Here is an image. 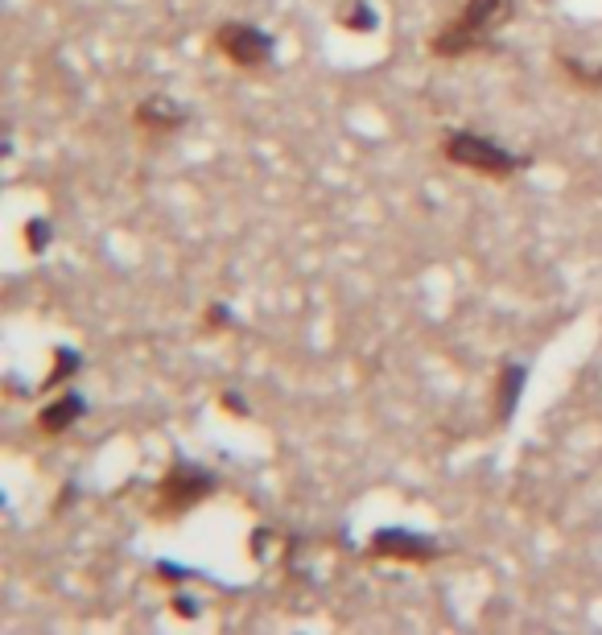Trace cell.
<instances>
[{"mask_svg":"<svg viewBox=\"0 0 602 635\" xmlns=\"http://www.w3.org/2000/svg\"><path fill=\"white\" fill-rule=\"evenodd\" d=\"M512 0H466L462 13L454 21H446L438 33L429 38V54L433 58H466L479 46H487L491 29H499L508 21Z\"/></svg>","mask_w":602,"mask_h":635,"instance_id":"obj_2","label":"cell"},{"mask_svg":"<svg viewBox=\"0 0 602 635\" xmlns=\"http://www.w3.org/2000/svg\"><path fill=\"white\" fill-rule=\"evenodd\" d=\"M219 491V475L203 462H186L178 458L170 471L157 479V495H153V516L157 520H178L186 512H194L198 504H207V499Z\"/></svg>","mask_w":602,"mask_h":635,"instance_id":"obj_3","label":"cell"},{"mask_svg":"<svg viewBox=\"0 0 602 635\" xmlns=\"http://www.w3.org/2000/svg\"><path fill=\"white\" fill-rule=\"evenodd\" d=\"M174 615H182V619H198L194 598H186V594H174Z\"/></svg>","mask_w":602,"mask_h":635,"instance_id":"obj_15","label":"cell"},{"mask_svg":"<svg viewBox=\"0 0 602 635\" xmlns=\"http://www.w3.org/2000/svg\"><path fill=\"white\" fill-rule=\"evenodd\" d=\"M524 388H528V363L508 359V363L495 372V421H499V425H512Z\"/></svg>","mask_w":602,"mask_h":635,"instance_id":"obj_7","label":"cell"},{"mask_svg":"<svg viewBox=\"0 0 602 635\" xmlns=\"http://www.w3.org/2000/svg\"><path fill=\"white\" fill-rule=\"evenodd\" d=\"M367 553L380 561H405V565H429L438 561L446 549L429 537V532L417 528H376L372 541H367Z\"/></svg>","mask_w":602,"mask_h":635,"instance_id":"obj_5","label":"cell"},{"mask_svg":"<svg viewBox=\"0 0 602 635\" xmlns=\"http://www.w3.org/2000/svg\"><path fill=\"white\" fill-rule=\"evenodd\" d=\"M207 322H211V326H231V318H227L223 302H211V310H207Z\"/></svg>","mask_w":602,"mask_h":635,"instance_id":"obj_16","label":"cell"},{"mask_svg":"<svg viewBox=\"0 0 602 635\" xmlns=\"http://www.w3.org/2000/svg\"><path fill=\"white\" fill-rule=\"evenodd\" d=\"M219 409H223V413H231V417H252L248 400H244L240 392H223V396H219Z\"/></svg>","mask_w":602,"mask_h":635,"instance_id":"obj_13","label":"cell"},{"mask_svg":"<svg viewBox=\"0 0 602 635\" xmlns=\"http://www.w3.org/2000/svg\"><path fill=\"white\" fill-rule=\"evenodd\" d=\"M132 124H137L145 137H174V132H182L190 124V112L182 104H174L170 95H149L137 104V112H132Z\"/></svg>","mask_w":602,"mask_h":635,"instance_id":"obj_6","label":"cell"},{"mask_svg":"<svg viewBox=\"0 0 602 635\" xmlns=\"http://www.w3.org/2000/svg\"><path fill=\"white\" fill-rule=\"evenodd\" d=\"M442 157L450 165H458V170H471V174L491 178V182H508L532 165V153H512L508 145H499L495 137L475 132V128L442 132Z\"/></svg>","mask_w":602,"mask_h":635,"instance_id":"obj_1","label":"cell"},{"mask_svg":"<svg viewBox=\"0 0 602 635\" xmlns=\"http://www.w3.org/2000/svg\"><path fill=\"white\" fill-rule=\"evenodd\" d=\"M83 417H87V396H79V392H62V396L50 400V405L38 409V429L46 433V438H62V433H66V429H75Z\"/></svg>","mask_w":602,"mask_h":635,"instance_id":"obj_8","label":"cell"},{"mask_svg":"<svg viewBox=\"0 0 602 635\" xmlns=\"http://www.w3.org/2000/svg\"><path fill=\"white\" fill-rule=\"evenodd\" d=\"M50 240H54V223H50V219H29V223H25V248H29L33 256H42V252L50 248Z\"/></svg>","mask_w":602,"mask_h":635,"instance_id":"obj_12","label":"cell"},{"mask_svg":"<svg viewBox=\"0 0 602 635\" xmlns=\"http://www.w3.org/2000/svg\"><path fill=\"white\" fill-rule=\"evenodd\" d=\"M157 578H161V582H182V578H190V574L182 570V565H174V561H161V565H157Z\"/></svg>","mask_w":602,"mask_h":635,"instance_id":"obj_14","label":"cell"},{"mask_svg":"<svg viewBox=\"0 0 602 635\" xmlns=\"http://www.w3.org/2000/svg\"><path fill=\"white\" fill-rule=\"evenodd\" d=\"M339 25L351 29V33H376L380 17H376V9L367 5V0H351V5L339 13Z\"/></svg>","mask_w":602,"mask_h":635,"instance_id":"obj_10","label":"cell"},{"mask_svg":"<svg viewBox=\"0 0 602 635\" xmlns=\"http://www.w3.org/2000/svg\"><path fill=\"white\" fill-rule=\"evenodd\" d=\"M557 66H561V71L570 75L578 87L602 91V66H586V62H578V58H570V54H557Z\"/></svg>","mask_w":602,"mask_h":635,"instance_id":"obj_11","label":"cell"},{"mask_svg":"<svg viewBox=\"0 0 602 635\" xmlns=\"http://www.w3.org/2000/svg\"><path fill=\"white\" fill-rule=\"evenodd\" d=\"M211 42L240 71H264V66H273V54H277V38L252 21H223L211 33Z\"/></svg>","mask_w":602,"mask_h":635,"instance_id":"obj_4","label":"cell"},{"mask_svg":"<svg viewBox=\"0 0 602 635\" xmlns=\"http://www.w3.org/2000/svg\"><path fill=\"white\" fill-rule=\"evenodd\" d=\"M83 372V355L75 351V347H54V363H50V376L42 380V392H54V388H62L71 376H79Z\"/></svg>","mask_w":602,"mask_h":635,"instance_id":"obj_9","label":"cell"}]
</instances>
